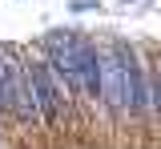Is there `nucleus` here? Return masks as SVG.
I'll return each mask as SVG.
<instances>
[{
    "label": "nucleus",
    "mask_w": 161,
    "mask_h": 149,
    "mask_svg": "<svg viewBox=\"0 0 161 149\" xmlns=\"http://www.w3.org/2000/svg\"><path fill=\"white\" fill-rule=\"evenodd\" d=\"M48 52H53V73L64 77L69 89H85L89 97L101 93V57L93 44H85L73 32H53Z\"/></svg>",
    "instance_id": "f257e3e1"
},
{
    "label": "nucleus",
    "mask_w": 161,
    "mask_h": 149,
    "mask_svg": "<svg viewBox=\"0 0 161 149\" xmlns=\"http://www.w3.org/2000/svg\"><path fill=\"white\" fill-rule=\"evenodd\" d=\"M101 97L109 101L113 109H137L141 97H145V89H141V73H137V61H133V52L117 44L105 61H101Z\"/></svg>",
    "instance_id": "f03ea898"
},
{
    "label": "nucleus",
    "mask_w": 161,
    "mask_h": 149,
    "mask_svg": "<svg viewBox=\"0 0 161 149\" xmlns=\"http://www.w3.org/2000/svg\"><path fill=\"white\" fill-rule=\"evenodd\" d=\"M28 89H32V105H36V117H44L48 125L57 121V85H53V73L44 64H28Z\"/></svg>",
    "instance_id": "7ed1b4c3"
},
{
    "label": "nucleus",
    "mask_w": 161,
    "mask_h": 149,
    "mask_svg": "<svg viewBox=\"0 0 161 149\" xmlns=\"http://www.w3.org/2000/svg\"><path fill=\"white\" fill-rule=\"evenodd\" d=\"M12 85H16V64H8L0 57V109L12 105Z\"/></svg>",
    "instance_id": "20e7f679"
}]
</instances>
